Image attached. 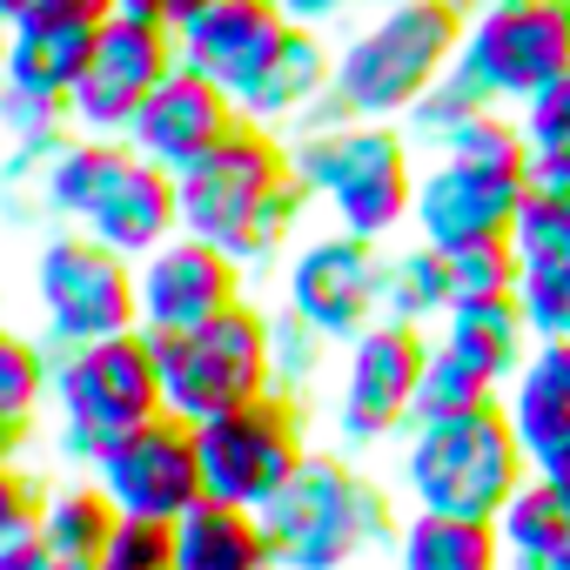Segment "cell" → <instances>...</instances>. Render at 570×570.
<instances>
[{
    "mask_svg": "<svg viewBox=\"0 0 570 570\" xmlns=\"http://www.w3.org/2000/svg\"><path fill=\"white\" fill-rule=\"evenodd\" d=\"M175 202H181V235L215 242L248 275L289 255L316 208V195L289 168V141L248 115L195 168L175 175Z\"/></svg>",
    "mask_w": 570,
    "mask_h": 570,
    "instance_id": "cell-1",
    "label": "cell"
},
{
    "mask_svg": "<svg viewBox=\"0 0 570 570\" xmlns=\"http://www.w3.org/2000/svg\"><path fill=\"white\" fill-rule=\"evenodd\" d=\"M289 141V168L330 215V228L363 235V242H403L410 208H416V148L403 121H356L336 95L303 115L296 128H282Z\"/></svg>",
    "mask_w": 570,
    "mask_h": 570,
    "instance_id": "cell-2",
    "label": "cell"
},
{
    "mask_svg": "<svg viewBox=\"0 0 570 570\" xmlns=\"http://www.w3.org/2000/svg\"><path fill=\"white\" fill-rule=\"evenodd\" d=\"M396 503V483L363 470L350 450H309L289 490L262 510V530L282 570H363L390 563V543L403 530Z\"/></svg>",
    "mask_w": 570,
    "mask_h": 570,
    "instance_id": "cell-3",
    "label": "cell"
},
{
    "mask_svg": "<svg viewBox=\"0 0 570 570\" xmlns=\"http://www.w3.org/2000/svg\"><path fill=\"white\" fill-rule=\"evenodd\" d=\"M390 483H396V497L410 510L497 517L530 483V450H523L510 410L503 403H483V410H463V416L410 423L403 443H396Z\"/></svg>",
    "mask_w": 570,
    "mask_h": 570,
    "instance_id": "cell-4",
    "label": "cell"
},
{
    "mask_svg": "<svg viewBox=\"0 0 570 570\" xmlns=\"http://www.w3.org/2000/svg\"><path fill=\"white\" fill-rule=\"evenodd\" d=\"M463 8L456 0H376V8L336 41L330 95L356 121H403L456 61Z\"/></svg>",
    "mask_w": 570,
    "mask_h": 570,
    "instance_id": "cell-5",
    "label": "cell"
},
{
    "mask_svg": "<svg viewBox=\"0 0 570 570\" xmlns=\"http://www.w3.org/2000/svg\"><path fill=\"white\" fill-rule=\"evenodd\" d=\"M48 416H55V450L61 463H95L115 436L141 430L161 416V370H155V336L121 330L101 343L55 350V383H48Z\"/></svg>",
    "mask_w": 570,
    "mask_h": 570,
    "instance_id": "cell-6",
    "label": "cell"
},
{
    "mask_svg": "<svg viewBox=\"0 0 570 570\" xmlns=\"http://www.w3.org/2000/svg\"><path fill=\"white\" fill-rule=\"evenodd\" d=\"M309 410L289 390H268L255 403H235L208 423H195V456H202V490L235 510H268L289 476L309 463Z\"/></svg>",
    "mask_w": 570,
    "mask_h": 570,
    "instance_id": "cell-7",
    "label": "cell"
},
{
    "mask_svg": "<svg viewBox=\"0 0 570 570\" xmlns=\"http://www.w3.org/2000/svg\"><path fill=\"white\" fill-rule=\"evenodd\" d=\"M155 370H161V410L181 423H208L235 403H255L275 390V356H268V309L235 303L202 330L155 336Z\"/></svg>",
    "mask_w": 570,
    "mask_h": 570,
    "instance_id": "cell-8",
    "label": "cell"
},
{
    "mask_svg": "<svg viewBox=\"0 0 570 570\" xmlns=\"http://www.w3.org/2000/svg\"><path fill=\"white\" fill-rule=\"evenodd\" d=\"M430 363V330L376 316L363 336H350L336 350V403H330V430L350 456L370 450H396L403 430L416 423V383Z\"/></svg>",
    "mask_w": 570,
    "mask_h": 570,
    "instance_id": "cell-9",
    "label": "cell"
},
{
    "mask_svg": "<svg viewBox=\"0 0 570 570\" xmlns=\"http://www.w3.org/2000/svg\"><path fill=\"white\" fill-rule=\"evenodd\" d=\"M28 289H35V330L48 336V350H75V343L141 330L135 323V262L101 248L81 228H55L35 248Z\"/></svg>",
    "mask_w": 570,
    "mask_h": 570,
    "instance_id": "cell-10",
    "label": "cell"
},
{
    "mask_svg": "<svg viewBox=\"0 0 570 570\" xmlns=\"http://www.w3.org/2000/svg\"><path fill=\"white\" fill-rule=\"evenodd\" d=\"M456 68L497 108H523L537 88H550L570 68V14H563V0H483V8H470Z\"/></svg>",
    "mask_w": 570,
    "mask_h": 570,
    "instance_id": "cell-11",
    "label": "cell"
},
{
    "mask_svg": "<svg viewBox=\"0 0 570 570\" xmlns=\"http://www.w3.org/2000/svg\"><path fill=\"white\" fill-rule=\"evenodd\" d=\"M383 255L390 242H363L343 228L296 235V248L282 255V309L343 350L383 316Z\"/></svg>",
    "mask_w": 570,
    "mask_h": 570,
    "instance_id": "cell-12",
    "label": "cell"
},
{
    "mask_svg": "<svg viewBox=\"0 0 570 570\" xmlns=\"http://www.w3.org/2000/svg\"><path fill=\"white\" fill-rule=\"evenodd\" d=\"M181 68L175 55V28L155 21V14H115L68 95V115H75V135H108L121 141L141 115V101Z\"/></svg>",
    "mask_w": 570,
    "mask_h": 570,
    "instance_id": "cell-13",
    "label": "cell"
},
{
    "mask_svg": "<svg viewBox=\"0 0 570 570\" xmlns=\"http://www.w3.org/2000/svg\"><path fill=\"white\" fill-rule=\"evenodd\" d=\"M88 476L108 490V503L121 517H148V523H175L208 497L202 490V456H195V423H181L168 410L148 416L141 430L115 436L88 463Z\"/></svg>",
    "mask_w": 570,
    "mask_h": 570,
    "instance_id": "cell-14",
    "label": "cell"
},
{
    "mask_svg": "<svg viewBox=\"0 0 570 570\" xmlns=\"http://www.w3.org/2000/svg\"><path fill=\"white\" fill-rule=\"evenodd\" d=\"M242 289H248L242 262H228L202 235H175V242H161L155 255L135 262V323L148 336H181V330H202L222 309L248 303Z\"/></svg>",
    "mask_w": 570,
    "mask_h": 570,
    "instance_id": "cell-15",
    "label": "cell"
},
{
    "mask_svg": "<svg viewBox=\"0 0 570 570\" xmlns=\"http://www.w3.org/2000/svg\"><path fill=\"white\" fill-rule=\"evenodd\" d=\"M517 208H523V175L430 155L423 175H416L410 235L443 248V255H456V248H476V242H510Z\"/></svg>",
    "mask_w": 570,
    "mask_h": 570,
    "instance_id": "cell-16",
    "label": "cell"
},
{
    "mask_svg": "<svg viewBox=\"0 0 570 570\" xmlns=\"http://www.w3.org/2000/svg\"><path fill=\"white\" fill-rule=\"evenodd\" d=\"M235 121H242V108H235L215 81H202L195 68H175V75L141 101V115H135V128H128L121 141H128L141 161L181 175V168H195Z\"/></svg>",
    "mask_w": 570,
    "mask_h": 570,
    "instance_id": "cell-17",
    "label": "cell"
},
{
    "mask_svg": "<svg viewBox=\"0 0 570 570\" xmlns=\"http://www.w3.org/2000/svg\"><path fill=\"white\" fill-rule=\"evenodd\" d=\"M282 35H289V21L275 14V0H215L208 14L175 28V55H181V68L215 81L228 101H242L255 88V75L268 68V55L282 48Z\"/></svg>",
    "mask_w": 570,
    "mask_h": 570,
    "instance_id": "cell-18",
    "label": "cell"
},
{
    "mask_svg": "<svg viewBox=\"0 0 570 570\" xmlns=\"http://www.w3.org/2000/svg\"><path fill=\"white\" fill-rule=\"evenodd\" d=\"M81 235H95L101 248H115V255H128V262L155 255L161 242H175V235H181V202H175V175H168V168H155V161H141V155L128 148V161L115 168L108 195H101V202L88 208Z\"/></svg>",
    "mask_w": 570,
    "mask_h": 570,
    "instance_id": "cell-19",
    "label": "cell"
},
{
    "mask_svg": "<svg viewBox=\"0 0 570 570\" xmlns=\"http://www.w3.org/2000/svg\"><path fill=\"white\" fill-rule=\"evenodd\" d=\"M330 81H336V48L316 35V28H289L282 35V48L268 55V68L255 75V88L235 101L248 121L262 128H296L303 115H316L330 101Z\"/></svg>",
    "mask_w": 570,
    "mask_h": 570,
    "instance_id": "cell-20",
    "label": "cell"
},
{
    "mask_svg": "<svg viewBox=\"0 0 570 570\" xmlns=\"http://www.w3.org/2000/svg\"><path fill=\"white\" fill-rule=\"evenodd\" d=\"M175 570H282V563L262 530V510L202 497L188 517H175Z\"/></svg>",
    "mask_w": 570,
    "mask_h": 570,
    "instance_id": "cell-21",
    "label": "cell"
},
{
    "mask_svg": "<svg viewBox=\"0 0 570 570\" xmlns=\"http://www.w3.org/2000/svg\"><path fill=\"white\" fill-rule=\"evenodd\" d=\"M101 28H61V21H8V55H0V88L21 95H75Z\"/></svg>",
    "mask_w": 570,
    "mask_h": 570,
    "instance_id": "cell-22",
    "label": "cell"
},
{
    "mask_svg": "<svg viewBox=\"0 0 570 570\" xmlns=\"http://www.w3.org/2000/svg\"><path fill=\"white\" fill-rule=\"evenodd\" d=\"M430 336H436L443 350H456L470 370H483L497 390H510V383H517V370H523V363H530V350H537V336H530V323H523L517 296H503V303H456Z\"/></svg>",
    "mask_w": 570,
    "mask_h": 570,
    "instance_id": "cell-23",
    "label": "cell"
},
{
    "mask_svg": "<svg viewBox=\"0 0 570 570\" xmlns=\"http://www.w3.org/2000/svg\"><path fill=\"white\" fill-rule=\"evenodd\" d=\"M390 570H503V543L490 517L410 510L390 543Z\"/></svg>",
    "mask_w": 570,
    "mask_h": 570,
    "instance_id": "cell-24",
    "label": "cell"
},
{
    "mask_svg": "<svg viewBox=\"0 0 570 570\" xmlns=\"http://www.w3.org/2000/svg\"><path fill=\"white\" fill-rule=\"evenodd\" d=\"M490 523L503 543V570H563L570 563V497L550 490L543 476H530Z\"/></svg>",
    "mask_w": 570,
    "mask_h": 570,
    "instance_id": "cell-25",
    "label": "cell"
},
{
    "mask_svg": "<svg viewBox=\"0 0 570 570\" xmlns=\"http://www.w3.org/2000/svg\"><path fill=\"white\" fill-rule=\"evenodd\" d=\"M115 523H121V510H115V503H108V490L81 470V476L48 483L35 537H41V550H48V557H68V563H101V550H108Z\"/></svg>",
    "mask_w": 570,
    "mask_h": 570,
    "instance_id": "cell-26",
    "label": "cell"
},
{
    "mask_svg": "<svg viewBox=\"0 0 570 570\" xmlns=\"http://www.w3.org/2000/svg\"><path fill=\"white\" fill-rule=\"evenodd\" d=\"M456 309V282H450V255L430 248V242H390L383 255V316L396 323H416V330H436L443 316Z\"/></svg>",
    "mask_w": 570,
    "mask_h": 570,
    "instance_id": "cell-27",
    "label": "cell"
},
{
    "mask_svg": "<svg viewBox=\"0 0 570 570\" xmlns=\"http://www.w3.org/2000/svg\"><path fill=\"white\" fill-rule=\"evenodd\" d=\"M503 410H510V423H517L523 443H537L543 430L570 423V336H537L530 363L503 390Z\"/></svg>",
    "mask_w": 570,
    "mask_h": 570,
    "instance_id": "cell-28",
    "label": "cell"
},
{
    "mask_svg": "<svg viewBox=\"0 0 570 570\" xmlns=\"http://www.w3.org/2000/svg\"><path fill=\"white\" fill-rule=\"evenodd\" d=\"M48 383H55V350L41 330H14L0 316V423L35 430L48 410Z\"/></svg>",
    "mask_w": 570,
    "mask_h": 570,
    "instance_id": "cell-29",
    "label": "cell"
},
{
    "mask_svg": "<svg viewBox=\"0 0 570 570\" xmlns=\"http://www.w3.org/2000/svg\"><path fill=\"white\" fill-rule=\"evenodd\" d=\"M483 403H503V390H497L483 370H470L456 350H443V343L430 336V363H423V383H416V423H430V416H463V410H483Z\"/></svg>",
    "mask_w": 570,
    "mask_h": 570,
    "instance_id": "cell-30",
    "label": "cell"
},
{
    "mask_svg": "<svg viewBox=\"0 0 570 570\" xmlns=\"http://www.w3.org/2000/svg\"><path fill=\"white\" fill-rule=\"evenodd\" d=\"M517 309L530 336H570V248L550 255H517Z\"/></svg>",
    "mask_w": 570,
    "mask_h": 570,
    "instance_id": "cell-31",
    "label": "cell"
},
{
    "mask_svg": "<svg viewBox=\"0 0 570 570\" xmlns=\"http://www.w3.org/2000/svg\"><path fill=\"white\" fill-rule=\"evenodd\" d=\"M476 108H497V101H490V95H483L456 61H450V75H443V81H436L410 115H403V135H410V148H416V155H436V148L456 135V121H470Z\"/></svg>",
    "mask_w": 570,
    "mask_h": 570,
    "instance_id": "cell-32",
    "label": "cell"
},
{
    "mask_svg": "<svg viewBox=\"0 0 570 570\" xmlns=\"http://www.w3.org/2000/svg\"><path fill=\"white\" fill-rule=\"evenodd\" d=\"M436 155L443 161H476V168H510V175L530 168V141L517 128V108H476L470 121H456V135Z\"/></svg>",
    "mask_w": 570,
    "mask_h": 570,
    "instance_id": "cell-33",
    "label": "cell"
},
{
    "mask_svg": "<svg viewBox=\"0 0 570 570\" xmlns=\"http://www.w3.org/2000/svg\"><path fill=\"white\" fill-rule=\"evenodd\" d=\"M268 356H275V390H289V396H309L316 376L330 370L336 343H323L303 316L289 309H268Z\"/></svg>",
    "mask_w": 570,
    "mask_h": 570,
    "instance_id": "cell-34",
    "label": "cell"
},
{
    "mask_svg": "<svg viewBox=\"0 0 570 570\" xmlns=\"http://www.w3.org/2000/svg\"><path fill=\"white\" fill-rule=\"evenodd\" d=\"M517 248L510 242H476L450 255V282H456V303H503L517 296Z\"/></svg>",
    "mask_w": 570,
    "mask_h": 570,
    "instance_id": "cell-35",
    "label": "cell"
},
{
    "mask_svg": "<svg viewBox=\"0 0 570 570\" xmlns=\"http://www.w3.org/2000/svg\"><path fill=\"white\" fill-rule=\"evenodd\" d=\"M517 128L530 141V161H570V68L517 108Z\"/></svg>",
    "mask_w": 570,
    "mask_h": 570,
    "instance_id": "cell-36",
    "label": "cell"
},
{
    "mask_svg": "<svg viewBox=\"0 0 570 570\" xmlns=\"http://www.w3.org/2000/svg\"><path fill=\"white\" fill-rule=\"evenodd\" d=\"M41 497H48V483H41L28 463H0V550H14V543L35 537Z\"/></svg>",
    "mask_w": 570,
    "mask_h": 570,
    "instance_id": "cell-37",
    "label": "cell"
},
{
    "mask_svg": "<svg viewBox=\"0 0 570 570\" xmlns=\"http://www.w3.org/2000/svg\"><path fill=\"white\" fill-rule=\"evenodd\" d=\"M530 450V476H543L550 490H563L570 497V423H557V430H543L537 443H523Z\"/></svg>",
    "mask_w": 570,
    "mask_h": 570,
    "instance_id": "cell-38",
    "label": "cell"
},
{
    "mask_svg": "<svg viewBox=\"0 0 570 570\" xmlns=\"http://www.w3.org/2000/svg\"><path fill=\"white\" fill-rule=\"evenodd\" d=\"M356 8H363V0H275V14L289 21V28H316V35L343 28Z\"/></svg>",
    "mask_w": 570,
    "mask_h": 570,
    "instance_id": "cell-39",
    "label": "cell"
},
{
    "mask_svg": "<svg viewBox=\"0 0 570 570\" xmlns=\"http://www.w3.org/2000/svg\"><path fill=\"white\" fill-rule=\"evenodd\" d=\"M215 0H155V21H168V28H188L195 14H208Z\"/></svg>",
    "mask_w": 570,
    "mask_h": 570,
    "instance_id": "cell-40",
    "label": "cell"
},
{
    "mask_svg": "<svg viewBox=\"0 0 570 570\" xmlns=\"http://www.w3.org/2000/svg\"><path fill=\"white\" fill-rule=\"evenodd\" d=\"M0 570H48L41 537H28V543H14V550H0Z\"/></svg>",
    "mask_w": 570,
    "mask_h": 570,
    "instance_id": "cell-41",
    "label": "cell"
},
{
    "mask_svg": "<svg viewBox=\"0 0 570 570\" xmlns=\"http://www.w3.org/2000/svg\"><path fill=\"white\" fill-rule=\"evenodd\" d=\"M28 436H35V430H14V423H0V463H21V456H28Z\"/></svg>",
    "mask_w": 570,
    "mask_h": 570,
    "instance_id": "cell-42",
    "label": "cell"
},
{
    "mask_svg": "<svg viewBox=\"0 0 570 570\" xmlns=\"http://www.w3.org/2000/svg\"><path fill=\"white\" fill-rule=\"evenodd\" d=\"M115 14H155V0H115Z\"/></svg>",
    "mask_w": 570,
    "mask_h": 570,
    "instance_id": "cell-43",
    "label": "cell"
},
{
    "mask_svg": "<svg viewBox=\"0 0 570 570\" xmlns=\"http://www.w3.org/2000/svg\"><path fill=\"white\" fill-rule=\"evenodd\" d=\"M21 8H28V0H0V21H14Z\"/></svg>",
    "mask_w": 570,
    "mask_h": 570,
    "instance_id": "cell-44",
    "label": "cell"
},
{
    "mask_svg": "<svg viewBox=\"0 0 570 570\" xmlns=\"http://www.w3.org/2000/svg\"><path fill=\"white\" fill-rule=\"evenodd\" d=\"M48 570H95V563H68V557H48Z\"/></svg>",
    "mask_w": 570,
    "mask_h": 570,
    "instance_id": "cell-45",
    "label": "cell"
},
{
    "mask_svg": "<svg viewBox=\"0 0 570 570\" xmlns=\"http://www.w3.org/2000/svg\"><path fill=\"white\" fill-rule=\"evenodd\" d=\"M0 148H8V108H0Z\"/></svg>",
    "mask_w": 570,
    "mask_h": 570,
    "instance_id": "cell-46",
    "label": "cell"
},
{
    "mask_svg": "<svg viewBox=\"0 0 570 570\" xmlns=\"http://www.w3.org/2000/svg\"><path fill=\"white\" fill-rule=\"evenodd\" d=\"M0 55H8V21H0Z\"/></svg>",
    "mask_w": 570,
    "mask_h": 570,
    "instance_id": "cell-47",
    "label": "cell"
},
{
    "mask_svg": "<svg viewBox=\"0 0 570 570\" xmlns=\"http://www.w3.org/2000/svg\"><path fill=\"white\" fill-rule=\"evenodd\" d=\"M456 8H463V14H470V8H483V0H456Z\"/></svg>",
    "mask_w": 570,
    "mask_h": 570,
    "instance_id": "cell-48",
    "label": "cell"
},
{
    "mask_svg": "<svg viewBox=\"0 0 570 570\" xmlns=\"http://www.w3.org/2000/svg\"><path fill=\"white\" fill-rule=\"evenodd\" d=\"M0 316H8V289H0Z\"/></svg>",
    "mask_w": 570,
    "mask_h": 570,
    "instance_id": "cell-49",
    "label": "cell"
},
{
    "mask_svg": "<svg viewBox=\"0 0 570 570\" xmlns=\"http://www.w3.org/2000/svg\"><path fill=\"white\" fill-rule=\"evenodd\" d=\"M363 570H390V563H363Z\"/></svg>",
    "mask_w": 570,
    "mask_h": 570,
    "instance_id": "cell-50",
    "label": "cell"
},
{
    "mask_svg": "<svg viewBox=\"0 0 570 570\" xmlns=\"http://www.w3.org/2000/svg\"><path fill=\"white\" fill-rule=\"evenodd\" d=\"M563 14H570V0H563Z\"/></svg>",
    "mask_w": 570,
    "mask_h": 570,
    "instance_id": "cell-51",
    "label": "cell"
},
{
    "mask_svg": "<svg viewBox=\"0 0 570 570\" xmlns=\"http://www.w3.org/2000/svg\"><path fill=\"white\" fill-rule=\"evenodd\" d=\"M563 570H570V563H563Z\"/></svg>",
    "mask_w": 570,
    "mask_h": 570,
    "instance_id": "cell-52",
    "label": "cell"
}]
</instances>
